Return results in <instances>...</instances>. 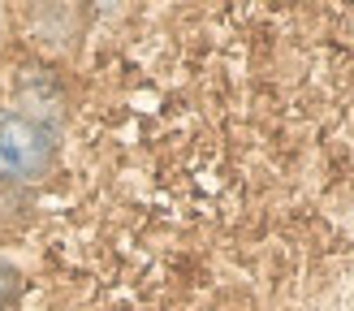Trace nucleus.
Listing matches in <instances>:
<instances>
[{"label": "nucleus", "instance_id": "obj_2", "mask_svg": "<svg viewBox=\"0 0 354 311\" xmlns=\"http://www.w3.org/2000/svg\"><path fill=\"white\" fill-rule=\"evenodd\" d=\"M17 290H22V272H17L9 259H0V307H9L17 299Z\"/></svg>", "mask_w": 354, "mask_h": 311}, {"label": "nucleus", "instance_id": "obj_1", "mask_svg": "<svg viewBox=\"0 0 354 311\" xmlns=\"http://www.w3.org/2000/svg\"><path fill=\"white\" fill-rule=\"evenodd\" d=\"M48 169H52V134L22 113L0 109V178L39 182Z\"/></svg>", "mask_w": 354, "mask_h": 311}]
</instances>
